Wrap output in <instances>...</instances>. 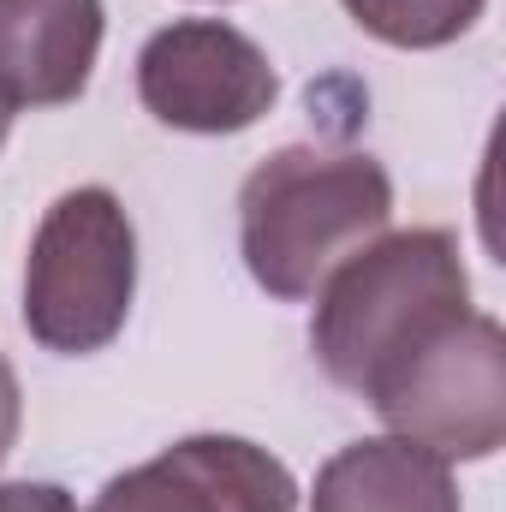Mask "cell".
Here are the masks:
<instances>
[{"label": "cell", "instance_id": "1", "mask_svg": "<svg viewBox=\"0 0 506 512\" xmlns=\"http://www.w3.org/2000/svg\"><path fill=\"white\" fill-rule=\"evenodd\" d=\"M393 221V179L364 149H280L239 191V251L268 298H316L322 280Z\"/></svg>", "mask_w": 506, "mask_h": 512}, {"label": "cell", "instance_id": "2", "mask_svg": "<svg viewBox=\"0 0 506 512\" xmlns=\"http://www.w3.org/2000/svg\"><path fill=\"white\" fill-rule=\"evenodd\" d=\"M459 316H471L459 239L441 227L387 233L322 280L310 346L334 382L370 399L423 340H435Z\"/></svg>", "mask_w": 506, "mask_h": 512}, {"label": "cell", "instance_id": "3", "mask_svg": "<svg viewBox=\"0 0 506 512\" xmlns=\"http://www.w3.org/2000/svg\"><path fill=\"white\" fill-rule=\"evenodd\" d=\"M137 292V233L108 185H78L48 203L24 262V328L60 358L120 340Z\"/></svg>", "mask_w": 506, "mask_h": 512}, {"label": "cell", "instance_id": "4", "mask_svg": "<svg viewBox=\"0 0 506 512\" xmlns=\"http://www.w3.org/2000/svg\"><path fill=\"white\" fill-rule=\"evenodd\" d=\"M381 423L435 459H489L506 441V334L495 316H459L370 393Z\"/></svg>", "mask_w": 506, "mask_h": 512}, {"label": "cell", "instance_id": "5", "mask_svg": "<svg viewBox=\"0 0 506 512\" xmlns=\"http://www.w3.org/2000/svg\"><path fill=\"white\" fill-rule=\"evenodd\" d=\"M137 96L161 126L227 137V131L256 126L274 108L280 78L245 30L221 18H179L143 42Z\"/></svg>", "mask_w": 506, "mask_h": 512}, {"label": "cell", "instance_id": "6", "mask_svg": "<svg viewBox=\"0 0 506 512\" xmlns=\"http://www.w3.org/2000/svg\"><path fill=\"white\" fill-rule=\"evenodd\" d=\"M84 512H298V483L256 441L185 435L114 477Z\"/></svg>", "mask_w": 506, "mask_h": 512}, {"label": "cell", "instance_id": "7", "mask_svg": "<svg viewBox=\"0 0 506 512\" xmlns=\"http://www.w3.org/2000/svg\"><path fill=\"white\" fill-rule=\"evenodd\" d=\"M102 54V0H0V102L66 108Z\"/></svg>", "mask_w": 506, "mask_h": 512}, {"label": "cell", "instance_id": "8", "mask_svg": "<svg viewBox=\"0 0 506 512\" xmlns=\"http://www.w3.org/2000/svg\"><path fill=\"white\" fill-rule=\"evenodd\" d=\"M316 512H459L453 465L417 441L376 435L340 447L316 471Z\"/></svg>", "mask_w": 506, "mask_h": 512}, {"label": "cell", "instance_id": "9", "mask_svg": "<svg viewBox=\"0 0 506 512\" xmlns=\"http://www.w3.org/2000/svg\"><path fill=\"white\" fill-rule=\"evenodd\" d=\"M387 48H447L459 42L489 0H340Z\"/></svg>", "mask_w": 506, "mask_h": 512}, {"label": "cell", "instance_id": "10", "mask_svg": "<svg viewBox=\"0 0 506 512\" xmlns=\"http://www.w3.org/2000/svg\"><path fill=\"white\" fill-rule=\"evenodd\" d=\"M0 512H78L60 483H0Z\"/></svg>", "mask_w": 506, "mask_h": 512}, {"label": "cell", "instance_id": "11", "mask_svg": "<svg viewBox=\"0 0 506 512\" xmlns=\"http://www.w3.org/2000/svg\"><path fill=\"white\" fill-rule=\"evenodd\" d=\"M18 423H24V393H18V376H12V364L0 352V465H6V453L18 441Z\"/></svg>", "mask_w": 506, "mask_h": 512}, {"label": "cell", "instance_id": "12", "mask_svg": "<svg viewBox=\"0 0 506 512\" xmlns=\"http://www.w3.org/2000/svg\"><path fill=\"white\" fill-rule=\"evenodd\" d=\"M6 131H12V108L0 102V149H6Z\"/></svg>", "mask_w": 506, "mask_h": 512}]
</instances>
